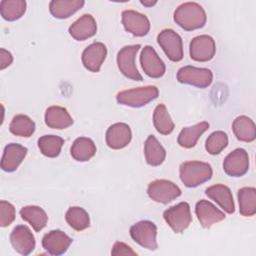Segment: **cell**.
<instances>
[{
  "instance_id": "obj_25",
  "label": "cell",
  "mask_w": 256,
  "mask_h": 256,
  "mask_svg": "<svg viewBox=\"0 0 256 256\" xmlns=\"http://www.w3.org/2000/svg\"><path fill=\"white\" fill-rule=\"evenodd\" d=\"M209 128L208 122H200L190 127H184L177 138V142L181 147L192 148L196 145L200 136Z\"/></svg>"
},
{
  "instance_id": "obj_15",
  "label": "cell",
  "mask_w": 256,
  "mask_h": 256,
  "mask_svg": "<svg viewBox=\"0 0 256 256\" xmlns=\"http://www.w3.org/2000/svg\"><path fill=\"white\" fill-rule=\"evenodd\" d=\"M107 56V48L101 42H94L87 46L82 53V63L91 72H99Z\"/></svg>"
},
{
  "instance_id": "obj_38",
  "label": "cell",
  "mask_w": 256,
  "mask_h": 256,
  "mask_svg": "<svg viewBox=\"0 0 256 256\" xmlns=\"http://www.w3.org/2000/svg\"><path fill=\"white\" fill-rule=\"evenodd\" d=\"M12 62H13L12 54L9 51L5 50L4 48H1L0 49V69L1 70L5 69L6 67L10 66Z\"/></svg>"
},
{
  "instance_id": "obj_4",
  "label": "cell",
  "mask_w": 256,
  "mask_h": 256,
  "mask_svg": "<svg viewBox=\"0 0 256 256\" xmlns=\"http://www.w3.org/2000/svg\"><path fill=\"white\" fill-rule=\"evenodd\" d=\"M163 217L175 233L184 232L192 221L190 206L187 202H180L166 209L163 213Z\"/></svg>"
},
{
  "instance_id": "obj_37",
  "label": "cell",
  "mask_w": 256,
  "mask_h": 256,
  "mask_svg": "<svg viewBox=\"0 0 256 256\" xmlns=\"http://www.w3.org/2000/svg\"><path fill=\"white\" fill-rule=\"evenodd\" d=\"M111 254L114 255V256H119V255L120 256L121 255H133V256H135V255H137V253L130 246H128L124 242H120V241H117V242L114 243Z\"/></svg>"
},
{
  "instance_id": "obj_39",
  "label": "cell",
  "mask_w": 256,
  "mask_h": 256,
  "mask_svg": "<svg viewBox=\"0 0 256 256\" xmlns=\"http://www.w3.org/2000/svg\"><path fill=\"white\" fill-rule=\"evenodd\" d=\"M156 3H157V1H141V4L146 7H151V6L155 5Z\"/></svg>"
},
{
  "instance_id": "obj_28",
  "label": "cell",
  "mask_w": 256,
  "mask_h": 256,
  "mask_svg": "<svg viewBox=\"0 0 256 256\" xmlns=\"http://www.w3.org/2000/svg\"><path fill=\"white\" fill-rule=\"evenodd\" d=\"M20 216L23 220L27 221L36 232L42 230L48 221L46 212L39 206L22 207L20 210Z\"/></svg>"
},
{
  "instance_id": "obj_1",
  "label": "cell",
  "mask_w": 256,
  "mask_h": 256,
  "mask_svg": "<svg viewBox=\"0 0 256 256\" xmlns=\"http://www.w3.org/2000/svg\"><path fill=\"white\" fill-rule=\"evenodd\" d=\"M206 19L205 10L196 2L182 3L174 12V21L186 31L202 28L206 23Z\"/></svg>"
},
{
  "instance_id": "obj_22",
  "label": "cell",
  "mask_w": 256,
  "mask_h": 256,
  "mask_svg": "<svg viewBox=\"0 0 256 256\" xmlns=\"http://www.w3.org/2000/svg\"><path fill=\"white\" fill-rule=\"evenodd\" d=\"M45 123L53 129H65L73 124V119L67 109L61 106H50L45 112Z\"/></svg>"
},
{
  "instance_id": "obj_5",
  "label": "cell",
  "mask_w": 256,
  "mask_h": 256,
  "mask_svg": "<svg viewBox=\"0 0 256 256\" xmlns=\"http://www.w3.org/2000/svg\"><path fill=\"white\" fill-rule=\"evenodd\" d=\"M156 235V225L148 220L139 221L130 227L131 238L140 246L148 250H156L158 248Z\"/></svg>"
},
{
  "instance_id": "obj_9",
  "label": "cell",
  "mask_w": 256,
  "mask_h": 256,
  "mask_svg": "<svg viewBox=\"0 0 256 256\" xmlns=\"http://www.w3.org/2000/svg\"><path fill=\"white\" fill-rule=\"evenodd\" d=\"M157 42L166 56L173 62L183 58V43L180 35L172 29H164L157 36Z\"/></svg>"
},
{
  "instance_id": "obj_26",
  "label": "cell",
  "mask_w": 256,
  "mask_h": 256,
  "mask_svg": "<svg viewBox=\"0 0 256 256\" xmlns=\"http://www.w3.org/2000/svg\"><path fill=\"white\" fill-rule=\"evenodd\" d=\"M144 154L146 162L151 166L161 165L166 157V151L157 138L149 135L144 144Z\"/></svg>"
},
{
  "instance_id": "obj_21",
  "label": "cell",
  "mask_w": 256,
  "mask_h": 256,
  "mask_svg": "<svg viewBox=\"0 0 256 256\" xmlns=\"http://www.w3.org/2000/svg\"><path fill=\"white\" fill-rule=\"evenodd\" d=\"M205 194L215 201L225 212L233 214L235 211V205L233 201V196L229 187L223 184H216L208 187L205 190Z\"/></svg>"
},
{
  "instance_id": "obj_31",
  "label": "cell",
  "mask_w": 256,
  "mask_h": 256,
  "mask_svg": "<svg viewBox=\"0 0 256 256\" xmlns=\"http://www.w3.org/2000/svg\"><path fill=\"white\" fill-rule=\"evenodd\" d=\"M153 123L156 130L162 135H168L174 130V122L164 104H159L154 109Z\"/></svg>"
},
{
  "instance_id": "obj_24",
  "label": "cell",
  "mask_w": 256,
  "mask_h": 256,
  "mask_svg": "<svg viewBox=\"0 0 256 256\" xmlns=\"http://www.w3.org/2000/svg\"><path fill=\"white\" fill-rule=\"evenodd\" d=\"M232 129L236 138L240 141L252 142L256 138V126L253 120L247 116L241 115L235 118Z\"/></svg>"
},
{
  "instance_id": "obj_19",
  "label": "cell",
  "mask_w": 256,
  "mask_h": 256,
  "mask_svg": "<svg viewBox=\"0 0 256 256\" xmlns=\"http://www.w3.org/2000/svg\"><path fill=\"white\" fill-rule=\"evenodd\" d=\"M27 152V148L20 144L10 143L6 145L1 159L2 170L6 172L15 171L26 157Z\"/></svg>"
},
{
  "instance_id": "obj_14",
  "label": "cell",
  "mask_w": 256,
  "mask_h": 256,
  "mask_svg": "<svg viewBox=\"0 0 256 256\" xmlns=\"http://www.w3.org/2000/svg\"><path fill=\"white\" fill-rule=\"evenodd\" d=\"M10 242L13 248L22 255H29L36 246L34 235L25 225H18L12 230Z\"/></svg>"
},
{
  "instance_id": "obj_13",
  "label": "cell",
  "mask_w": 256,
  "mask_h": 256,
  "mask_svg": "<svg viewBox=\"0 0 256 256\" xmlns=\"http://www.w3.org/2000/svg\"><path fill=\"white\" fill-rule=\"evenodd\" d=\"M122 24L126 31L138 37L147 35L150 30V22L147 16L134 10H124L122 12Z\"/></svg>"
},
{
  "instance_id": "obj_12",
  "label": "cell",
  "mask_w": 256,
  "mask_h": 256,
  "mask_svg": "<svg viewBox=\"0 0 256 256\" xmlns=\"http://www.w3.org/2000/svg\"><path fill=\"white\" fill-rule=\"evenodd\" d=\"M140 63L144 73L151 78H160L165 73V64L152 46H145L142 49Z\"/></svg>"
},
{
  "instance_id": "obj_27",
  "label": "cell",
  "mask_w": 256,
  "mask_h": 256,
  "mask_svg": "<svg viewBox=\"0 0 256 256\" xmlns=\"http://www.w3.org/2000/svg\"><path fill=\"white\" fill-rule=\"evenodd\" d=\"M70 153L76 161L85 162L95 155L96 145L90 138L79 137L73 142Z\"/></svg>"
},
{
  "instance_id": "obj_10",
  "label": "cell",
  "mask_w": 256,
  "mask_h": 256,
  "mask_svg": "<svg viewBox=\"0 0 256 256\" xmlns=\"http://www.w3.org/2000/svg\"><path fill=\"white\" fill-rule=\"evenodd\" d=\"M249 169V156L245 149L237 148L224 159L223 170L231 177H241Z\"/></svg>"
},
{
  "instance_id": "obj_8",
  "label": "cell",
  "mask_w": 256,
  "mask_h": 256,
  "mask_svg": "<svg viewBox=\"0 0 256 256\" xmlns=\"http://www.w3.org/2000/svg\"><path fill=\"white\" fill-rule=\"evenodd\" d=\"M140 47L139 44L124 46L117 54V65L120 72L127 78L135 81L143 80L135 65V57Z\"/></svg>"
},
{
  "instance_id": "obj_20",
  "label": "cell",
  "mask_w": 256,
  "mask_h": 256,
  "mask_svg": "<svg viewBox=\"0 0 256 256\" xmlns=\"http://www.w3.org/2000/svg\"><path fill=\"white\" fill-rule=\"evenodd\" d=\"M97 32V24L90 14H84L69 27V34L77 41L86 40Z\"/></svg>"
},
{
  "instance_id": "obj_29",
  "label": "cell",
  "mask_w": 256,
  "mask_h": 256,
  "mask_svg": "<svg viewBox=\"0 0 256 256\" xmlns=\"http://www.w3.org/2000/svg\"><path fill=\"white\" fill-rule=\"evenodd\" d=\"M239 212L242 216L250 217L256 213V189L243 187L238 190Z\"/></svg>"
},
{
  "instance_id": "obj_30",
  "label": "cell",
  "mask_w": 256,
  "mask_h": 256,
  "mask_svg": "<svg viewBox=\"0 0 256 256\" xmlns=\"http://www.w3.org/2000/svg\"><path fill=\"white\" fill-rule=\"evenodd\" d=\"M66 222L76 231H82L90 226V218L85 209L78 206L70 207L65 214Z\"/></svg>"
},
{
  "instance_id": "obj_6",
  "label": "cell",
  "mask_w": 256,
  "mask_h": 256,
  "mask_svg": "<svg viewBox=\"0 0 256 256\" xmlns=\"http://www.w3.org/2000/svg\"><path fill=\"white\" fill-rule=\"evenodd\" d=\"M177 80L183 84H189L198 88L208 87L213 80V74L208 68L184 66L177 72Z\"/></svg>"
},
{
  "instance_id": "obj_3",
  "label": "cell",
  "mask_w": 256,
  "mask_h": 256,
  "mask_svg": "<svg viewBox=\"0 0 256 256\" xmlns=\"http://www.w3.org/2000/svg\"><path fill=\"white\" fill-rule=\"evenodd\" d=\"M159 95V90L155 86H142L121 91L117 94L116 100L119 104L138 108L147 105L149 102L156 99Z\"/></svg>"
},
{
  "instance_id": "obj_35",
  "label": "cell",
  "mask_w": 256,
  "mask_h": 256,
  "mask_svg": "<svg viewBox=\"0 0 256 256\" xmlns=\"http://www.w3.org/2000/svg\"><path fill=\"white\" fill-rule=\"evenodd\" d=\"M228 145V136L223 131H215L211 133L205 143V149L211 155L221 153Z\"/></svg>"
},
{
  "instance_id": "obj_36",
  "label": "cell",
  "mask_w": 256,
  "mask_h": 256,
  "mask_svg": "<svg viewBox=\"0 0 256 256\" xmlns=\"http://www.w3.org/2000/svg\"><path fill=\"white\" fill-rule=\"evenodd\" d=\"M15 219V208L14 206L4 200L0 201V226L7 227Z\"/></svg>"
},
{
  "instance_id": "obj_18",
  "label": "cell",
  "mask_w": 256,
  "mask_h": 256,
  "mask_svg": "<svg viewBox=\"0 0 256 256\" xmlns=\"http://www.w3.org/2000/svg\"><path fill=\"white\" fill-rule=\"evenodd\" d=\"M196 216L204 228H210L213 224L225 219V214L210 201L200 200L195 206Z\"/></svg>"
},
{
  "instance_id": "obj_33",
  "label": "cell",
  "mask_w": 256,
  "mask_h": 256,
  "mask_svg": "<svg viewBox=\"0 0 256 256\" xmlns=\"http://www.w3.org/2000/svg\"><path fill=\"white\" fill-rule=\"evenodd\" d=\"M9 130L16 136L30 137L35 132V123L27 115L17 114L11 120Z\"/></svg>"
},
{
  "instance_id": "obj_11",
  "label": "cell",
  "mask_w": 256,
  "mask_h": 256,
  "mask_svg": "<svg viewBox=\"0 0 256 256\" xmlns=\"http://www.w3.org/2000/svg\"><path fill=\"white\" fill-rule=\"evenodd\" d=\"M215 41L209 35H200L194 37L189 45L191 59L198 62H206L211 60L215 55Z\"/></svg>"
},
{
  "instance_id": "obj_23",
  "label": "cell",
  "mask_w": 256,
  "mask_h": 256,
  "mask_svg": "<svg viewBox=\"0 0 256 256\" xmlns=\"http://www.w3.org/2000/svg\"><path fill=\"white\" fill-rule=\"evenodd\" d=\"M83 0H53L49 3V10L53 17L66 19L83 7Z\"/></svg>"
},
{
  "instance_id": "obj_2",
  "label": "cell",
  "mask_w": 256,
  "mask_h": 256,
  "mask_svg": "<svg viewBox=\"0 0 256 256\" xmlns=\"http://www.w3.org/2000/svg\"><path fill=\"white\" fill-rule=\"evenodd\" d=\"M179 173L182 183L186 187L192 188L210 180L213 172L208 163L201 161H186L180 165Z\"/></svg>"
},
{
  "instance_id": "obj_17",
  "label": "cell",
  "mask_w": 256,
  "mask_h": 256,
  "mask_svg": "<svg viewBox=\"0 0 256 256\" xmlns=\"http://www.w3.org/2000/svg\"><path fill=\"white\" fill-rule=\"evenodd\" d=\"M132 138L131 129L126 123H115L106 131V144L111 149H122L126 147Z\"/></svg>"
},
{
  "instance_id": "obj_34",
  "label": "cell",
  "mask_w": 256,
  "mask_h": 256,
  "mask_svg": "<svg viewBox=\"0 0 256 256\" xmlns=\"http://www.w3.org/2000/svg\"><path fill=\"white\" fill-rule=\"evenodd\" d=\"M64 144V139L56 135H44L38 139V147L41 153L47 157H57Z\"/></svg>"
},
{
  "instance_id": "obj_32",
  "label": "cell",
  "mask_w": 256,
  "mask_h": 256,
  "mask_svg": "<svg viewBox=\"0 0 256 256\" xmlns=\"http://www.w3.org/2000/svg\"><path fill=\"white\" fill-rule=\"evenodd\" d=\"M26 11V2L23 0H2L0 2V13L3 19L15 21L21 18Z\"/></svg>"
},
{
  "instance_id": "obj_16",
  "label": "cell",
  "mask_w": 256,
  "mask_h": 256,
  "mask_svg": "<svg viewBox=\"0 0 256 256\" xmlns=\"http://www.w3.org/2000/svg\"><path fill=\"white\" fill-rule=\"evenodd\" d=\"M72 243V239L61 230H52L46 233L42 239L43 248L50 255L64 254Z\"/></svg>"
},
{
  "instance_id": "obj_7",
  "label": "cell",
  "mask_w": 256,
  "mask_h": 256,
  "mask_svg": "<svg viewBox=\"0 0 256 256\" xmlns=\"http://www.w3.org/2000/svg\"><path fill=\"white\" fill-rule=\"evenodd\" d=\"M148 196L155 202L167 204L181 195L180 188L173 182L165 179L152 181L147 188Z\"/></svg>"
}]
</instances>
